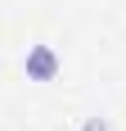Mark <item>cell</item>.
I'll use <instances>...</instances> for the list:
<instances>
[{
	"label": "cell",
	"mask_w": 126,
	"mask_h": 131,
	"mask_svg": "<svg viewBox=\"0 0 126 131\" xmlns=\"http://www.w3.org/2000/svg\"><path fill=\"white\" fill-rule=\"evenodd\" d=\"M59 68H63V59H59V50H54V45H45V41L27 45V54H23L27 81H54V77H59Z\"/></svg>",
	"instance_id": "obj_1"
},
{
	"label": "cell",
	"mask_w": 126,
	"mask_h": 131,
	"mask_svg": "<svg viewBox=\"0 0 126 131\" xmlns=\"http://www.w3.org/2000/svg\"><path fill=\"white\" fill-rule=\"evenodd\" d=\"M77 131H113V127H108V118H86Z\"/></svg>",
	"instance_id": "obj_2"
}]
</instances>
